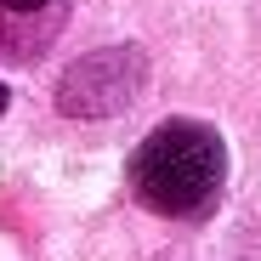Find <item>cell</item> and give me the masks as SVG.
Instances as JSON below:
<instances>
[{
  "label": "cell",
  "mask_w": 261,
  "mask_h": 261,
  "mask_svg": "<svg viewBox=\"0 0 261 261\" xmlns=\"http://www.w3.org/2000/svg\"><path fill=\"white\" fill-rule=\"evenodd\" d=\"M227 176V148L210 125L170 119L148 130L142 148L130 153V188L159 216H204L210 199L222 193Z\"/></svg>",
  "instance_id": "1"
},
{
  "label": "cell",
  "mask_w": 261,
  "mask_h": 261,
  "mask_svg": "<svg viewBox=\"0 0 261 261\" xmlns=\"http://www.w3.org/2000/svg\"><path fill=\"white\" fill-rule=\"evenodd\" d=\"M137 51H91L63 85H57V108L63 114H80V119H102L114 114L130 91H137Z\"/></svg>",
  "instance_id": "2"
},
{
  "label": "cell",
  "mask_w": 261,
  "mask_h": 261,
  "mask_svg": "<svg viewBox=\"0 0 261 261\" xmlns=\"http://www.w3.org/2000/svg\"><path fill=\"white\" fill-rule=\"evenodd\" d=\"M51 0H0V12H17V17H29V12H46Z\"/></svg>",
  "instance_id": "3"
},
{
  "label": "cell",
  "mask_w": 261,
  "mask_h": 261,
  "mask_svg": "<svg viewBox=\"0 0 261 261\" xmlns=\"http://www.w3.org/2000/svg\"><path fill=\"white\" fill-rule=\"evenodd\" d=\"M6 102H12V97H6V85H0V114H6Z\"/></svg>",
  "instance_id": "4"
}]
</instances>
